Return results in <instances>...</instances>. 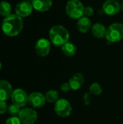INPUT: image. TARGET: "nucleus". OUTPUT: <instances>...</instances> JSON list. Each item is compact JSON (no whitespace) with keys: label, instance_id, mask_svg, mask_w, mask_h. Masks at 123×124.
I'll use <instances>...</instances> for the list:
<instances>
[{"label":"nucleus","instance_id":"nucleus-13","mask_svg":"<svg viewBox=\"0 0 123 124\" xmlns=\"http://www.w3.org/2000/svg\"><path fill=\"white\" fill-rule=\"evenodd\" d=\"M85 81L84 76L82 73H78L74 74L69 80V84L71 87V89L76 91L81 88V86L83 85Z\"/></svg>","mask_w":123,"mask_h":124},{"label":"nucleus","instance_id":"nucleus-21","mask_svg":"<svg viewBox=\"0 0 123 124\" xmlns=\"http://www.w3.org/2000/svg\"><path fill=\"white\" fill-rule=\"evenodd\" d=\"M7 111L10 115L15 116L17 115H19V113L20 112V107H19L18 105H17L15 104H12L8 107Z\"/></svg>","mask_w":123,"mask_h":124},{"label":"nucleus","instance_id":"nucleus-8","mask_svg":"<svg viewBox=\"0 0 123 124\" xmlns=\"http://www.w3.org/2000/svg\"><path fill=\"white\" fill-rule=\"evenodd\" d=\"M32 3H30L28 1H22L19 2L15 7L16 15L21 17H25L29 16L33 11Z\"/></svg>","mask_w":123,"mask_h":124},{"label":"nucleus","instance_id":"nucleus-16","mask_svg":"<svg viewBox=\"0 0 123 124\" xmlns=\"http://www.w3.org/2000/svg\"><path fill=\"white\" fill-rule=\"evenodd\" d=\"M107 29V28H106V26L102 23H96L92 25L91 31L94 37L97 39H104L106 37Z\"/></svg>","mask_w":123,"mask_h":124},{"label":"nucleus","instance_id":"nucleus-23","mask_svg":"<svg viewBox=\"0 0 123 124\" xmlns=\"http://www.w3.org/2000/svg\"><path fill=\"white\" fill-rule=\"evenodd\" d=\"M6 124H21V121L19 118L14 116V117L8 118L6 122Z\"/></svg>","mask_w":123,"mask_h":124},{"label":"nucleus","instance_id":"nucleus-6","mask_svg":"<svg viewBox=\"0 0 123 124\" xmlns=\"http://www.w3.org/2000/svg\"><path fill=\"white\" fill-rule=\"evenodd\" d=\"M18 116L21 123L24 124H33L38 118L37 113L31 108L21 110Z\"/></svg>","mask_w":123,"mask_h":124},{"label":"nucleus","instance_id":"nucleus-11","mask_svg":"<svg viewBox=\"0 0 123 124\" xmlns=\"http://www.w3.org/2000/svg\"><path fill=\"white\" fill-rule=\"evenodd\" d=\"M102 9L107 15H115L120 10V2L117 0H107L103 4Z\"/></svg>","mask_w":123,"mask_h":124},{"label":"nucleus","instance_id":"nucleus-4","mask_svg":"<svg viewBox=\"0 0 123 124\" xmlns=\"http://www.w3.org/2000/svg\"><path fill=\"white\" fill-rule=\"evenodd\" d=\"M106 39L111 43H116L123 39V25L120 23H114L107 29Z\"/></svg>","mask_w":123,"mask_h":124},{"label":"nucleus","instance_id":"nucleus-26","mask_svg":"<svg viewBox=\"0 0 123 124\" xmlns=\"http://www.w3.org/2000/svg\"><path fill=\"white\" fill-rule=\"evenodd\" d=\"M120 10L123 11V0L121 1V2L120 3Z\"/></svg>","mask_w":123,"mask_h":124},{"label":"nucleus","instance_id":"nucleus-18","mask_svg":"<svg viewBox=\"0 0 123 124\" xmlns=\"http://www.w3.org/2000/svg\"><path fill=\"white\" fill-rule=\"evenodd\" d=\"M45 98L46 102L49 103H56L59 100V92L54 89L49 90L46 92Z\"/></svg>","mask_w":123,"mask_h":124},{"label":"nucleus","instance_id":"nucleus-25","mask_svg":"<svg viewBox=\"0 0 123 124\" xmlns=\"http://www.w3.org/2000/svg\"><path fill=\"white\" fill-rule=\"evenodd\" d=\"M71 89V87L69 83H64L61 85V90L63 92H68Z\"/></svg>","mask_w":123,"mask_h":124},{"label":"nucleus","instance_id":"nucleus-3","mask_svg":"<svg viewBox=\"0 0 123 124\" xmlns=\"http://www.w3.org/2000/svg\"><path fill=\"white\" fill-rule=\"evenodd\" d=\"M84 7L80 0H69L65 5V12L70 18L78 20L84 15Z\"/></svg>","mask_w":123,"mask_h":124},{"label":"nucleus","instance_id":"nucleus-2","mask_svg":"<svg viewBox=\"0 0 123 124\" xmlns=\"http://www.w3.org/2000/svg\"><path fill=\"white\" fill-rule=\"evenodd\" d=\"M49 36L51 43L54 46L62 47L65 44L69 41L70 33L65 26L56 25L50 28Z\"/></svg>","mask_w":123,"mask_h":124},{"label":"nucleus","instance_id":"nucleus-17","mask_svg":"<svg viewBox=\"0 0 123 124\" xmlns=\"http://www.w3.org/2000/svg\"><path fill=\"white\" fill-rule=\"evenodd\" d=\"M61 49H62V53L65 56L70 57L75 54L76 51H77V47L73 43L68 41L61 47Z\"/></svg>","mask_w":123,"mask_h":124},{"label":"nucleus","instance_id":"nucleus-7","mask_svg":"<svg viewBox=\"0 0 123 124\" xmlns=\"http://www.w3.org/2000/svg\"><path fill=\"white\" fill-rule=\"evenodd\" d=\"M51 41L45 38H41L38 39L35 46V50L36 54L39 57L47 56L51 49Z\"/></svg>","mask_w":123,"mask_h":124},{"label":"nucleus","instance_id":"nucleus-27","mask_svg":"<svg viewBox=\"0 0 123 124\" xmlns=\"http://www.w3.org/2000/svg\"><path fill=\"white\" fill-rule=\"evenodd\" d=\"M1 62H0V70H1Z\"/></svg>","mask_w":123,"mask_h":124},{"label":"nucleus","instance_id":"nucleus-10","mask_svg":"<svg viewBox=\"0 0 123 124\" xmlns=\"http://www.w3.org/2000/svg\"><path fill=\"white\" fill-rule=\"evenodd\" d=\"M46 102L45 96L40 92H33L28 96V102L34 108H42L45 105Z\"/></svg>","mask_w":123,"mask_h":124},{"label":"nucleus","instance_id":"nucleus-24","mask_svg":"<svg viewBox=\"0 0 123 124\" xmlns=\"http://www.w3.org/2000/svg\"><path fill=\"white\" fill-rule=\"evenodd\" d=\"M7 105L4 101H0V114H4L7 110Z\"/></svg>","mask_w":123,"mask_h":124},{"label":"nucleus","instance_id":"nucleus-14","mask_svg":"<svg viewBox=\"0 0 123 124\" xmlns=\"http://www.w3.org/2000/svg\"><path fill=\"white\" fill-rule=\"evenodd\" d=\"M92 25H93L91 19L86 16H83L82 17L78 19L77 22V28L78 31L83 33H86L89 31H91Z\"/></svg>","mask_w":123,"mask_h":124},{"label":"nucleus","instance_id":"nucleus-15","mask_svg":"<svg viewBox=\"0 0 123 124\" xmlns=\"http://www.w3.org/2000/svg\"><path fill=\"white\" fill-rule=\"evenodd\" d=\"M33 9L40 12L48 11L52 6L51 0H32Z\"/></svg>","mask_w":123,"mask_h":124},{"label":"nucleus","instance_id":"nucleus-1","mask_svg":"<svg viewBox=\"0 0 123 124\" xmlns=\"http://www.w3.org/2000/svg\"><path fill=\"white\" fill-rule=\"evenodd\" d=\"M23 28V21L17 15H9L3 20L1 23L2 32L8 36L18 35Z\"/></svg>","mask_w":123,"mask_h":124},{"label":"nucleus","instance_id":"nucleus-22","mask_svg":"<svg viewBox=\"0 0 123 124\" xmlns=\"http://www.w3.org/2000/svg\"><path fill=\"white\" fill-rule=\"evenodd\" d=\"M94 9L91 6H87V7H84V15L83 16H86V17H91L94 15Z\"/></svg>","mask_w":123,"mask_h":124},{"label":"nucleus","instance_id":"nucleus-19","mask_svg":"<svg viewBox=\"0 0 123 124\" xmlns=\"http://www.w3.org/2000/svg\"><path fill=\"white\" fill-rule=\"evenodd\" d=\"M12 11L11 5L7 1H1L0 2V15L1 16L7 17L10 15Z\"/></svg>","mask_w":123,"mask_h":124},{"label":"nucleus","instance_id":"nucleus-20","mask_svg":"<svg viewBox=\"0 0 123 124\" xmlns=\"http://www.w3.org/2000/svg\"><path fill=\"white\" fill-rule=\"evenodd\" d=\"M89 91H90V93L91 94H94V95H96V96H99L102 93V89H101V86L98 83L92 84L90 86Z\"/></svg>","mask_w":123,"mask_h":124},{"label":"nucleus","instance_id":"nucleus-5","mask_svg":"<svg viewBox=\"0 0 123 124\" xmlns=\"http://www.w3.org/2000/svg\"><path fill=\"white\" fill-rule=\"evenodd\" d=\"M54 110L60 117H68L72 113V106L70 103L65 99L59 100L54 105Z\"/></svg>","mask_w":123,"mask_h":124},{"label":"nucleus","instance_id":"nucleus-9","mask_svg":"<svg viewBox=\"0 0 123 124\" xmlns=\"http://www.w3.org/2000/svg\"><path fill=\"white\" fill-rule=\"evenodd\" d=\"M11 97L13 104H15L19 107H24L27 104L28 100L27 94L21 89H17L12 92Z\"/></svg>","mask_w":123,"mask_h":124},{"label":"nucleus","instance_id":"nucleus-12","mask_svg":"<svg viewBox=\"0 0 123 124\" xmlns=\"http://www.w3.org/2000/svg\"><path fill=\"white\" fill-rule=\"evenodd\" d=\"M12 90L10 84L7 81H0V101L8 100L12 96Z\"/></svg>","mask_w":123,"mask_h":124}]
</instances>
